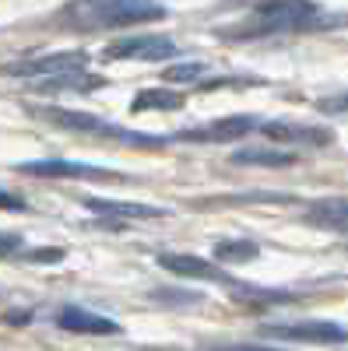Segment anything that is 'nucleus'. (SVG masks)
Here are the masks:
<instances>
[{
  "label": "nucleus",
  "instance_id": "17",
  "mask_svg": "<svg viewBox=\"0 0 348 351\" xmlns=\"http://www.w3.org/2000/svg\"><path fill=\"white\" fill-rule=\"evenodd\" d=\"M21 250V236H14V232H0V256H11Z\"/></svg>",
  "mask_w": 348,
  "mask_h": 351
},
{
  "label": "nucleus",
  "instance_id": "10",
  "mask_svg": "<svg viewBox=\"0 0 348 351\" xmlns=\"http://www.w3.org/2000/svg\"><path fill=\"white\" fill-rule=\"evenodd\" d=\"M81 204L89 211L102 215V218H130V221H148V218H162L165 211L155 204H130V200H102V197H81Z\"/></svg>",
  "mask_w": 348,
  "mask_h": 351
},
{
  "label": "nucleus",
  "instance_id": "12",
  "mask_svg": "<svg viewBox=\"0 0 348 351\" xmlns=\"http://www.w3.org/2000/svg\"><path fill=\"white\" fill-rule=\"evenodd\" d=\"M306 221L348 236V200H316L306 215Z\"/></svg>",
  "mask_w": 348,
  "mask_h": 351
},
{
  "label": "nucleus",
  "instance_id": "8",
  "mask_svg": "<svg viewBox=\"0 0 348 351\" xmlns=\"http://www.w3.org/2000/svg\"><path fill=\"white\" fill-rule=\"evenodd\" d=\"M250 130H257L253 116H225V120H215L208 127H197V130H180V141H205V144H218V141H240Z\"/></svg>",
  "mask_w": 348,
  "mask_h": 351
},
{
  "label": "nucleus",
  "instance_id": "9",
  "mask_svg": "<svg viewBox=\"0 0 348 351\" xmlns=\"http://www.w3.org/2000/svg\"><path fill=\"white\" fill-rule=\"evenodd\" d=\"M56 327L67 330V334H95V337H109V334H120V324L99 316V313H89L81 306H64L56 313Z\"/></svg>",
  "mask_w": 348,
  "mask_h": 351
},
{
  "label": "nucleus",
  "instance_id": "2",
  "mask_svg": "<svg viewBox=\"0 0 348 351\" xmlns=\"http://www.w3.org/2000/svg\"><path fill=\"white\" fill-rule=\"evenodd\" d=\"M165 8L155 0H74L67 21L81 28H124L137 21H162Z\"/></svg>",
  "mask_w": 348,
  "mask_h": 351
},
{
  "label": "nucleus",
  "instance_id": "18",
  "mask_svg": "<svg viewBox=\"0 0 348 351\" xmlns=\"http://www.w3.org/2000/svg\"><path fill=\"white\" fill-rule=\"evenodd\" d=\"M316 109H321V112H345L348 109V95H341V99H321V102H316Z\"/></svg>",
  "mask_w": 348,
  "mask_h": 351
},
{
  "label": "nucleus",
  "instance_id": "13",
  "mask_svg": "<svg viewBox=\"0 0 348 351\" xmlns=\"http://www.w3.org/2000/svg\"><path fill=\"white\" fill-rule=\"evenodd\" d=\"M183 95L169 92V88H144V92L134 95L130 112H169V109H180Z\"/></svg>",
  "mask_w": 348,
  "mask_h": 351
},
{
  "label": "nucleus",
  "instance_id": "6",
  "mask_svg": "<svg viewBox=\"0 0 348 351\" xmlns=\"http://www.w3.org/2000/svg\"><path fill=\"white\" fill-rule=\"evenodd\" d=\"M264 334L281 337V341H303V344H345L348 330L338 324H324V319H306V324H271Z\"/></svg>",
  "mask_w": 348,
  "mask_h": 351
},
{
  "label": "nucleus",
  "instance_id": "3",
  "mask_svg": "<svg viewBox=\"0 0 348 351\" xmlns=\"http://www.w3.org/2000/svg\"><path fill=\"white\" fill-rule=\"evenodd\" d=\"M18 172L25 176H43V180H120L116 172L89 165V162H67V158H39V162H21Z\"/></svg>",
  "mask_w": 348,
  "mask_h": 351
},
{
  "label": "nucleus",
  "instance_id": "7",
  "mask_svg": "<svg viewBox=\"0 0 348 351\" xmlns=\"http://www.w3.org/2000/svg\"><path fill=\"white\" fill-rule=\"evenodd\" d=\"M159 267L169 274H180L190 281H215V285H236L222 267H215L211 260H200L190 253H159Z\"/></svg>",
  "mask_w": 348,
  "mask_h": 351
},
{
  "label": "nucleus",
  "instance_id": "20",
  "mask_svg": "<svg viewBox=\"0 0 348 351\" xmlns=\"http://www.w3.org/2000/svg\"><path fill=\"white\" fill-rule=\"evenodd\" d=\"M229 351H275V348H257V344H240V348H229Z\"/></svg>",
  "mask_w": 348,
  "mask_h": 351
},
{
  "label": "nucleus",
  "instance_id": "19",
  "mask_svg": "<svg viewBox=\"0 0 348 351\" xmlns=\"http://www.w3.org/2000/svg\"><path fill=\"white\" fill-rule=\"evenodd\" d=\"M0 208H8V211H21V208H25V200H21V197H11V193L0 190Z\"/></svg>",
  "mask_w": 348,
  "mask_h": 351
},
{
  "label": "nucleus",
  "instance_id": "5",
  "mask_svg": "<svg viewBox=\"0 0 348 351\" xmlns=\"http://www.w3.org/2000/svg\"><path fill=\"white\" fill-rule=\"evenodd\" d=\"M89 67V53L84 49H60V53H46V56H36L28 64H18L11 67V74L18 77H56V74H78Z\"/></svg>",
  "mask_w": 348,
  "mask_h": 351
},
{
  "label": "nucleus",
  "instance_id": "14",
  "mask_svg": "<svg viewBox=\"0 0 348 351\" xmlns=\"http://www.w3.org/2000/svg\"><path fill=\"white\" fill-rule=\"evenodd\" d=\"M229 162L236 165H264V169H278V165H292L296 155L292 152H271V148H243L236 152Z\"/></svg>",
  "mask_w": 348,
  "mask_h": 351
},
{
  "label": "nucleus",
  "instance_id": "1",
  "mask_svg": "<svg viewBox=\"0 0 348 351\" xmlns=\"http://www.w3.org/2000/svg\"><path fill=\"white\" fill-rule=\"evenodd\" d=\"M338 18H324V11L310 0H264L257 4L243 21L222 28L225 39H264V36H285V32H306V28L334 25Z\"/></svg>",
  "mask_w": 348,
  "mask_h": 351
},
{
  "label": "nucleus",
  "instance_id": "4",
  "mask_svg": "<svg viewBox=\"0 0 348 351\" xmlns=\"http://www.w3.org/2000/svg\"><path fill=\"white\" fill-rule=\"evenodd\" d=\"M180 49L169 36H134L106 46V60H172Z\"/></svg>",
  "mask_w": 348,
  "mask_h": 351
},
{
  "label": "nucleus",
  "instance_id": "11",
  "mask_svg": "<svg viewBox=\"0 0 348 351\" xmlns=\"http://www.w3.org/2000/svg\"><path fill=\"white\" fill-rule=\"evenodd\" d=\"M264 134L271 141H288V144H331V130L324 127H303V123H281V120L264 123Z\"/></svg>",
  "mask_w": 348,
  "mask_h": 351
},
{
  "label": "nucleus",
  "instance_id": "15",
  "mask_svg": "<svg viewBox=\"0 0 348 351\" xmlns=\"http://www.w3.org/2000/svg\"><path fill=\"white\" fill-rule=\"evenodd\" d=\"M215 256L218 260H229V263H250L253 256H257V246L253 243H218L215 246Z\"/></svg>",
  "mask_w": 348,
  "mask_h": 351
},
{
  "label": "nucleus",
  "instance_id": "16",
  "mask_svg": "<svg viewBox=\"0 0 348 351\" xmlns=\"http://www.w3.org/2000/svg\"><path fill=\"white\" fill-rule=\"evenodd\" d=\"M200 74H205V64H197V60H190V64H172L162 77L169 81V84H190V81H197Z\"/></svg>",
  "mask_w": 348,
  "mask_h": 351
}]
</instances>
